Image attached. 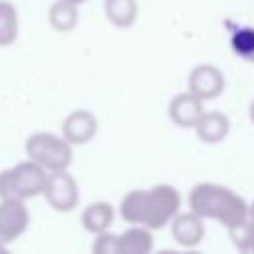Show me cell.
<instances>
[{
  "label": "cell",
  "instance_id": "obj_1",
  "mask_svg": "<svg viewBox=\"0 0 254 254\" xmlns=\"http://www.w3.org/2000/svg\"><path fill=\"white\" fill-rule=\"evenodd\" d=\"M181 208V194L173 185L161 183L151 189H133L119 202V214L129 224L151 230L167 226Z\"/></svg>",
  "mask_w": 254,
  "mask_h": 254
},
{
  "label": "cell",
  "instance_id": "obj_2",
  "mask_svg": "<svg viewBox=\"0 0 254 254\" xmlns=\"http://www.w3.org/2000/svg\"><path fill=\"white\" fill-rule=\"evenodd\" d=\"M189 206L204 220H216L236 232L248 220L250 204L232 189L218 183H198L189 192Z\"/></svg>",
  "mask_w": 254,
  "mask_h": 254
},
{
  "label": "cell",
  "instance_id": "obj_3",
  "mask_svg": "<svg viewBox=\"0 0 254 254\" xmlns=\"http://www.w3.org/2000/svg\"><path fill=\"white\" fill-rule=\"evenodd\" d=\"M48 171L32 159L0 173V198L28 200L44 192Z\"/></svg>",
  "mask_w": 254,
  "mask_h": 254
},
{
  "label": "cell",
  "instance_id": "obj_4",
  "mask_svg": "<svg viewBox=\"0 0 254 254\" xmlns=\"http://www.w3.org/2000/svg\"><path fill=\"white\" fill-rule=\"evenodd\" d=\"M26 155L40 167H44L48 173L54 171H65L71 165L73 151L71 143H67L64 137L50 133V131H38L26 139Z\"/></svg>",
  "mask_w": 254,
  "mask_h": 254
},
{
  "label": "cell",
  "instance_id": "obj_5",
  "mask_svg": "<svg viewBox=\"0 0 254 254\" xmlns=\"http://www.w3.org/2000/svg\"><path fill=\"white\" fill-rule=\"evenodd\" d=\"M44 198L46 202L58 210V212H69L79 202V187L77 181L65 171H54L48 173L46 187H44Z\"/></svg>",
  "mask_w": 254,
  "mask_h": 254
},
{
  "label": "cell",
  "instance_id": "obj_6",
  "mask_svg": "<svg viewBox=\"0 0 254 254\" xmlns=\"http://www.w3.org/2000/svg\"><path fill=\"white\" fill-rule=\"evenodd\" d=\"M30 222V212L24 200L18 198H0V240L4 244L20 238Z\"/></svg>",
  "mask_w": 254,
  "mask_h": 254
},
{
  "label": "cell",
  "instance_id": "obj_7",
  "mask_svg": "<svg viewBox=\"0 0 254 254\" xmlns=\"http://www.w3.org/2000/svg\"><path fill=\"white\" fill-rule=\"evenodd\" d=\"M189 91L194 93L198 99L208 101L222 93L224 89V75L222 71L212 64H200L194 65L187 79Z\"/></svg>",
  "mask_w": 254,
  "mask_h": 254
},
{
  "label": "cell",
  "instance_id": "obj_8",
  "mask_svg": "<svg viewBox=\"0 0 254 254\" xmlns=\"http://www.w3.org/2000/svg\"><path fill=\"white\" fill-rule=\"evenodd\" d=\"M97 135V117L87 109L71 111L62 123V137L71 145H85Z\"/></svg>",
  "mask_w": 254,
  "mask_h": 254
},
{
  "label": "cell",
  "instance_id": "obj_9",
  "mask_svg": "<svg viewBox=\"0 0 254 254\" xmlns=\"http://www.w3.org/2000/svg\"><path fill=\"white\" fill-rule=\"evenodd\" d=\"M204 101L198 99L194 93L190 91H185V93H179L175 95L171 101H169V119L177 125V127H183V129H194V125L198 123V119L202 117L204 113Z\"/></svg>",
  "mask_w": 254,
  "mask_h": 254
},
{
  "label": "cell",
  "instance_id": "obj_10",
  "mask_svg": "<svg viewBox=\"0 0 254 254\" xmlns=\"http://www.w3.org/2000/svg\"><path fill=\"white\" fill-rule=\"evenodd\" d=\"M171 234L177 244L183 248H194L204 238V218H200L196 212H177L171 220Z\"/></svg>",
  "mask_w": 254,
  "mask_h": 254
},
{
  "label": "cell",
  "instance_id": "obj_11",
  "mask_svg": "<svg viewBox=\"0 0 254 254\" xmlns=\"http://www.w3.org/2000/svg\"><path fill=\"white\" fill-rule=\"evenodd\" d=\"M194 131L202 143L214 145L226 139L230 131V119L222 111H204L198 123L194 125Z\"/></svg>",
  "mask_w": 254,
  "mask_h": 254
},
{
  "label": "cell",
  "instance_id": "obj_12",
  "mask_svg": "<svg viewBox=\"0 0 254 254\" xmlns=\"http://www.w3.org/2000/svg\"><path fill=\"white\" fill-rule=\"evenodd\" d=\"M113 206L105 200H95L91 204H87L81 212V226L83 230H87L89 234H99L109 230V226L113 224Z\"/></svg>",
  "mask_w": 254,
  "mask_h": 254
},
{
  "label": "cell",
  "instance_id": "obj_13",
  "mask_svg": "<svg viewBox=\"0 0 254 254\" xmlns=\"http://www.w3.org/2000/svg\"><path fill=\"white\" fill-rule=\"evenodd\" d=\"M119 254H149L153 250L151 228L141 224H131L123 234H117Z\"/></svg>",
  "mask_w": 254,
  "mask_h": 254
},
{
  "label": "cell",
  "instance_id": "obj_14",
  "mask_svg": "<svg viewBox=\"0 0 254 254\" xmlns=\"http://www.w3.org/2000/svg\"><path fill=\"white\" fill-rule=\"evenodd\" d=\"M103 12L115 28H131L139 14L137 0H103Z\"/></svg>",
  "mask_w": 254,
  "mask_h": 254
},
{
  "label": "cell",
  "instance_id": "obj_15",
  "mask_svg": "<svg viewBox=\"0 0 254 254\" xmlns=\"http://www.w3.org/2000/svg\"><path fill=\"white\" fill-rule=\"evenodd\" d=\"M79 14H77V4L67 2V0H56L50 10H48V22L56 32H71L77 26Z\"/></svg>",
  "mask_w": 254,
  "mask_h": 254
},
{
  "label": "cell",
  "instance_id": "obj_16",
  "mask_svg": "<svg viewBox=\"0 0 254 254\" xmlns=\"http://www.w3.org/2000/svg\"><path fill=\"white\" fill-rule=\"evenodd\" d=\"M18 30L20 20L16 6L8 0H0V48L12 46L18 38Z\"/></svg>",
  "mask_w": 254,
  "mask_h": 254
},
{
  "label": "cell",
  "instance_id": "obj_17",
  "mask_svg": "<svg viewBox=\"0 0 254 254\" xmlns=\"http://www.w3.org/2000/svg\"><path fill=\"white\" fill-rule=\"evenodd\" d=\"M234 244L242 252H254V202L248 208V220L236 232H232Z\"/></svg>",
  "mask_w": 254,
  "mask_h": 254
},
{
  "label": "cell",
  "instance_id": "obj_18",
  "mask_svg": "<svg viewBox=\"0 0 254 254\" xmlns=\"http://www.w3.org/2000/svg\"><path fill=\"white\" fill-rule=\"evenodd\" d=\"M91 250L95 254H119V244H117V234H111L109 230L95 234Z\"/></svg>",
  "mask_w": 254,
  "mask_h": 254
},
{
  "label": "cell",
  "instance_id": "obj_19",
  "mask_svg": "<svg viewBox=\"0 0 254 254\" xmlns=\"http://www.w3.org/2000/svg\"><path fill=\"white\" fill-rule=\"evenodd\" d=\"M248 117H250V121L254 123V99H252V103H250V107H248Z\"/></svg>",
  "mask_w": 254,
  "mask_h": 254
},
{
  "label": "cell",
  "instance_id": "obj_20",
  "mask_svg": "<svg viewBox=\"0 0 254 254\" xmlns=\"http://www.w3.org/2000/svg\"><path fill=\"white\" fill-rule=\"evenodd\" d=\"M67 2H73V4H77V6H79V4H83V2H87V0H67Z\"/></svg>",
  "mask_w": 254,
  "mask_h": 254
},
{
  "label": "cell",
  "instance_id": "obj_21",
  "mask_svg": "<svg viewBox=\"0 0 254 254\" xmlns=\"http://www.w3.org/2000/svg\"><path fill=\"white\" fill-rule=\"evenodd\" d=\"M0 252H6V244L0 240Z\"/></svg>",
  "mask_w": 254,
  "mask_h": 254
}]
</instances>
